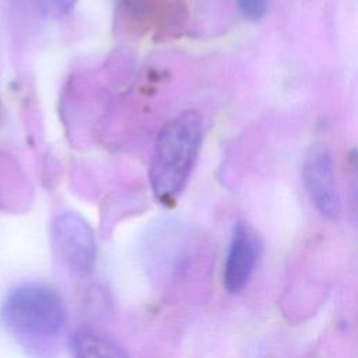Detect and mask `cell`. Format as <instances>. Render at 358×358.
Segmentation results:
<instances>
[{
    "label": "cell",
    "instance_id": "obj_9",
    "mask_svg": "<svg viewBox=\"0 0 358 358\" xmlns=\"http://www.w3.org/2000/svg\"><path fill=\"white\" fill-rule=\"evenodd\" d=\"M236 4L243 18L253 22L260 21L268 10V0H236Z\"/></svg>",
    "mask_w": 358,
    "mask_h": 358
},
{
    "label": "cell",
    "instance_id": "obj_2",
    "mask_svg": "<svg viewBox=\"0 0 358 358\" xmlns=\"http://www.w3.org/2000/svg\"><path fill=\"white\" fill-rule=\"evenodd\" d=\"M4 326L21 338H48L66 323V309L59 294L39 282H25L11 289L1 306Z\"/></svg>",
    "mask_w": 358,
    "mask_h": 358
},
{
    "label": "cell",
    "instance_id": "obj_5",
    "mask_svg": "<svg viewBox=\"0 0 358 358\" xmlns=\"http://www.w3.org/2000/svg\"><path fill=\"white\" fill-rule=\"evenodd\" d=\"M56 253L74 273H88L96 259V241L91 225L80 214L66 211L52 227Z\"/></svg>",
    "mask_w": 358,
    "mask_h": 358
},
{
    "label": "cell",
    "instance_id": "obj_1",
    "mask_svg": "<svg viewBox=\"0 0 358 358\" xmlns=\"http://www.w3.org/2000/svg\"><path fill=\"white\" fill-rule=\"evenodd\" d=\"M203 124L197 110H185L159 130L148 171L154 197L169 204L186 186L201 145Z\"/></svg>",
    "mask_w": 358,
    "mask_h": 358
},
{
    "label": "cell",
    "instance_id": "obj_7",
    "mask_svg": "<svg viewBox=\"0 0 358 358\" xmlns=\"http://www.w3.org/2000/svg\"><path fill=\"white\" fill-rule=\"evenodd\" d=\"M73 358H129L109 336L90 327L76 330L70 338Z\"/></svg>",
    "mask_w": 358,
    "mask_h": 358
},
{
    "label": "cell",
    "instance_id": "obj_6",
    "mask_svg": "<svg viewBox=\"0 0 358 358\" xmlns=\"http://www.w3.org/2000/svg\"><path fill=\"white\" fill-rule=\"evenodd\" d=\"M260 252L262 242L256 231L243 221L236 222L222 270V284L228 292L236 294L248 285Z\"/></svg>",
    "mask_w": 358,
    "mask_h": 358
},
{
    "label": "cell",
    "instance_id": "obj_3",
    "mask_svg": "<svg viewBox=\"0 0 358 358\" xmlns=\"http://www.w3.org/2000/svg\"><path fill=\"white\" fill-rule=\"evenodd\" d=\"M117 8L129 28L152 39L179 35L189 17L186 0H117Z\"/></svg>",
    "mask_w": 358,
    "mask_h": 358
},
{
    "label": "cell",
    "instance_id": "obj_8",
    "mask_svg": "<svg viewBox=\"0 0 358 358\" xmlns=\"http://www.w3.org/2000/svg\"><path fill=\"white\" fill-rule=\"evenodd\" d=\"M77 0H35L41 13L49 18H60L70 13Z\"/></svg>",
    "mask_w": 358,
    "mask_h": 358
},
{
    "label": "cell",
    "instance_id": "obj_4",
    "mask_svg": "<svg viewBox=\"0 0 358 358\" xmlns=\"http://www.w3.org/2000/svg\"><path fill=\"white\" fill-rule=\"evenodd\" d=\"M302 182L309 200L323 217L334 220L340 215L334 158L326 144L317 143L308 150L302 164Z\"/></svg>",
    "mask_w": 358,
    "mask_h": 358
}]
</instances>
